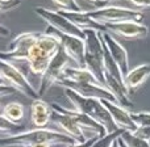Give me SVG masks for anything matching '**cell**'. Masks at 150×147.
<instances>
[{"instance_id": "ba28073f", "label": "cell", "mask_w": 150, "mask_h": 147, "mask_svg": "<svg viewBox=\"0 0 150 147\" xmlns=\"http://www.w3.org/2000/svg\"><path fill=\"white\" fill-rule=\"evenodd\" d=\"M40 34L41 33H37V32H26V33L18 34L11 42L7 51H0V59L8 60V62L26 60L29 50L37 42Z\"/></svg>"}, {"instance_id": "d6986e66", "label": "cell", "mask_w": 150, "mask_h": 147, "mask_svg": "<svg viewBox=\"0 0 150 147\" xmlns=\"http://www.w3.org/2000/svg\"><path fill=\"white\" fill-rule=\"evenodd\" d=\"M150 77V63H142L137 67L129 70L124 76V84L128 92H134Z\"/></svg>"}, {"instance_id": "d590c367", "label": "cell", "mask_w": 150, "mask_h": 147, "mask_svg": "<svg viewBox=\"0 0 150 147\" xmlns=\"http://www.w3.org/2000/svg\"><path fill=\"white\" fill-rule=\"evenodd\" d=\"M1 109H3V108H1V105H0V113H1Z\"/></svg>"}, {"instance_id": "9a60e30c", "label": "cell", "mask_w": 150, "mask_h": 147, "mask_svg": "<svg viewBox=\"0 0 150 147\" xmlns=\"http://www.w3.org/2000/svg\"><path fill=\"white\" fill-rule=\"evenodd\" d=\"M101 39H103L104 45L107 46L111 57L113 58V60L117 63V66L121 70L122 76H125L129 72V58H128V51L125 50V47L121 44L116 41V39L112 37V34H109L108 32L105 33H100Z\"/></svg>"}, {"instance_id": "7402d4cb", "label": "cell", "mask_w": 150, "mask_h": 147, "mask_svg": "<svg viewBox=\"0 0 150 147\" xmlns=\"http://www.w3.org/2000/svg\"><path fill=\"white\" fill-rule=\"evenodd\" d=\"M24 132V126L23 125H17V124H13V122L8 121L5 117L1 116L0 113V133L4 135H13V134H17V133Z\"/></svg>"}, {"instance_id": "e0dca14e", "label": "cell", "mask_w": 150, "mask_h": 147, "mask_svg": "<svg viewBox=\"0 0 150 147\" xmlns=\"http://www.w3.org/2000/svg\"><path fill=\"white\" fill-rule=\"evenodd\" d=\"M52 113L53 109L46 101L42 98H36L32 101L30 105V120L32 124L37 129L47 127V125L52 122Z\"/></svg>"}, {"instance_id": "cb8c5ba5", "label": "cell", "mask_w": 150, "mask_h": 147, "mask_svg": "<svg viewBox=\"0 0 150 147\" xmlns=\"http://www.w3.org/2000/svg\"><path fill=\"white\" fill-rule=\"evenodd\" d=\"M122 133H124V130L119 129V130H116V132L111 133V134H107L101 138H98V139L95 141V143L92 145V147H111L112 143H113L117 138H120V135H121Z\"/></svg>"}, {"instance_id": "4316f807", "label": "cell", "mask_w": 150, "mask_h": 147, "mask_svg": "<svg viewBox=\"0 0 150 147\" xmlns=\"http://www.w3.org/2000/svg\"><path fill=\"white\" fill-rule=\"evenodd\" d=\"M133 134L144 141H148L150 138V127L149 126H138V129L136 130Z\"/></svg>"}, {"instance_id": "44dd1931", "label": "cell", "mask_w": 150, "mask_h": 147, "mask_svg": "<svg viewBox=\"0 0 150 147\" xmlns=\"http://www.w3.org/2000/svg\"><path fill=\"white\" fill-rule=\"evenodd\" d=\"M1 116L5 117L8 121L13 122V124L20 125V122L24 120L25 116V108H24L23 104L20 103H9L1 109Z\"/></svg>"}, {"instance_id": "4fadbf2b", "label": "cell", "mask_w": 150, "mask_h": 147, "mask_svg": "<svg viewBox=\"0 0 150 147\" xmlns=\"http://www.w3.org/2000/svg\"><path fill=\"white\" fill-rule=\"evenodd\" d=\"M104 108L108 110L109 116H111L113 124L117 126V129H121L124 132L134 133L138 129V125L133 121L132 116H130V110L125 109L120 104L113 103L109 100H100Z\"/></svg>"}, {"instance_id": "277c9868", "label": "cell", "mask_w": 150, "mask_h": 147, "mask_svg": "<svg viewBox=\"0 0 150 147\" xmlns=\"http://www.w3.org/2000/svg\"><path fill=\"white\" fill-rule=\"evenodd\" d=\"M84 66L101 85L105 87V72L103 66L104 45L99 32L84 30Z\"/></svg>"}, {"instance_id": "5b68a950", "label": "cell", "mask_w": 150, "mask_h": 147, "mask_svg": "<svg viewBox=\"0 0 150 147\" xmlns=\"http://www.w3.org/2000/svg\"><path fill=\"white\" fill-rule=\"evenodd\" d=\"M87 15L96 23L101 25L108 24H119L127 23V21H134V23H142L144 15L137 9H129L124 7H116V5H107L103 8H96L92 11H86Z\"/></svg>"}, {"instance_id": "d4e9b609", "label": "cell", "mask_w": 150, "mask_h": 147, "mask_svg": "<svg viewBox=\"0 0 150 147\" xmlns=\"http://www.w3.org/2000/svg\"><path fill=\"white\" fill-rule=\"evenodd\" d=\"M53 3L59 8L58 11H65V12H80V11H83L76 0H53Z\"/></svg>"}, {"instance_id": "484cf974", "label": "cell", "mask_w": 150, "mask_h": 147, "mask_svg": "<svg viewBox=\"0 0 150 147\" xmlns=\"http://www.w3.org/2000/svg\"><path fill=\"white\" fill-rule=\"evenodd\" d=\"M130 116L138 126L150 127V112H130Z\"/></svg>"}, {"instance_id": "9c48e42d", "label": "cell", "mask_w": 150, "mask_h": 147, "mask_svg": "<svg viewBox=\"0 0 150 147\" xmlns=\"http://www.w3.org/2000/svg\"><path fill=\"white\" fill-rule=\"evenodd\" d=\"M34 13L37 16L45 20L47 23V25L52 26L53 29L61 32L65 34H70V36L78 37L80 39H84V32L80 30L79 28L74 25L70 20L65 17L59 11H53V9H47L44 7H36L34 8Z\"/></svg>"}, {"instance_id": "603a6c76", "label": "cell", "mask_w": 150, "mask_h": 147, "mask_svg": "<svg viewBox=\"0 0 150 147\" xmlns=\"http://www.w3.org/2000/svg\"><path fill=\"white\" fill-rule=\"evenodd\" d=\"M120 139L122 141V143L127 147H150L148 141H144V139H141V138L136 137V135L130 132H124L120 135Z\"/></svg>"}, {"instance_id": "836d02e7", "label": "cell", "mask_w": 150, "mask_h": 147, "mask_svg": "<svg viewBox=\"0 0 150 147\" xmlns=\"http://www.w3.org/2000/svg\"><path fill=\"white\" fill-rule=\"evenodd\" d=\"M15 1V0H0V3H3V4H7V3H12Z\"/></svg>"}, {"instance_id": "1f68e13d", "label": "cell", "mask_w": 150, "mask_h": 147, "mask_svg": "<svg viewBox=\"0 0 150 147\" xmlns=\"http://www.w3.org/2000/svg\"><path fill=\"white\" fill-rule=\"evenodd\" d=\"M87 1H90L91 4L96 5L98 8H103V7H107V5H108V4H105V3H103L101 0H87Z\"/></svg>"}, {"instance_id": "8992f818", "label": "cell", "mask_w": 150, "mask_h": 147, "mask_svg": "<svg viewBox=\"0 0 150 147\" xmlns=\"http://www.w3.org/2000/svg\"><path fill=\"white\" fill-rule=\"evenodd\" d=\"M0 76L11 85L13 87L17 92L23 93V95L30 97L32 100L40 98L37 89L32 85L29 79L25 76V74L13 63L8 62V60L0 59Z\"/></svg>"}, {"instance_id": "3957f363", "label": "cell", "mask_w": 150, "mask_h": 147, "mask_svg": "<svg viewBox=\"0 0 150 147\" xmlns=\"http://www.w3.org/2000/svg\"><path fill=\"white\" fill-rule=\"evenodd\" d=\"M63 89H65L66 97H67L69 100H70V103L74 105L75 110L87 114L91 118L95 120L96 122L103 125L107 134H111V133L119 130L116 125L113 124V121H112L108 110L104 108V105L101 104L100 100L83 97V96L78 95L76 92H74V91H71V89H67V88H63Z\"/></svg>"}, {"instance_id": "4dcf8cb0", "label": "cell", "mask_w": 150, "mask_h": 147, "mask_svg": "<svg viewBox=\"0 0 150 147\" xmlns=\"http://www.w3.org/2000/svg\"><path fill=\"white\" fill-rule=\"evenodd\" d=\"M9 34H11L9 29L5 28L4 25H1V24H0V37H8Z\"/></svg>"}, {"instance_id": "30bf717a", "label": "cell", "mask_w": 150, "mask_h": 147, "mask_svg": "<svg viewBox=\"0 0 150 147\" xmlns=\"http://www.w3.org/2000/svg\"><path fill=\"white\" fill-rule=\"evenodd\" d=\"M45 33L52 34V36H54L55 38L59 41L61 47H62L66 54L70 57V59L76 63V67L86 68V66H84V41H83V39L78 38V37H74V36H70V34L61 33V32L55 30V29H53L52 26H49V25H47Z\"/></svg>"}, {"instance_id": "f1b7e54d", "label": "cell", "mask_w": 150, "mask_h": 147, "mask_svg": "<svg viewBox=\"0 0 150 147\" xmlns=\"http://www.w3.org/2000/svg\"><path fill=\"white\" fill-rule=\"evenodd\" d=\"M128 1L141 9H150V0H128Z\"/></svg>"}, {"instance_id": "2e32d148", "label": "cell", "mask_w": 150, "mask_h": 147, "mask_svg": "<svg viewBox=\"0 0 150 147\" xmlns=\"http://www.w3.org/2000/svg\"><path fill=\"white\" fill-rule=\"evenodd\" d=\"M52 122L59 127L61 132H63L65 134L74 138L78 143H84L87 139H90V138H87L84 135V132L78 126L76 122H75L70 116H67V114H63V113H59V112L53 110Z\"/></svg>"}, {"instance_id": "f546056e", "label": "cell", "mask_w": 150, "mask_h": 147, "mask_svg": "<svg viewBox=\"0 0 150 147\" xmlns=\"http://www.w3.org/2000/svg\"><path fill=\"white\" fill-rule=\"evenodd\" d=\"M99 137H92L90 139H87L84 143H76V145H71V146H66V147H92V145L95 143V141Z\"/></svg>"}, {"instance_id": "e575fe53", "label": "cell", "mask_w": 150, "mask_h": 147, "mask_svg": "<svg viewBox=\"0 0 150 147\" xmlns=\"http://www.w3.org/2000/svg\"><path fill=\"white\" fill-rule=\"evenodd\" d=\"M148 143H149V146H150V138H149V139H148Z\"/></svg>"}, {"instance_id": "8fae6325", "label": "cell", "mask_w": 150, "mask_h": 147, "mask_svg": "<svg viewBox=\"0 0 150 147\" xmlns=\"http://www.w3.org/2000/svg\"><path fill=\"white\" fill-rule=\"evenodd\" d=\"M57 84L63 88L74 91V92H76L78 95L83 96V97L96 98V100H109V101H113V103H117L116 98L113 97V95L103 85L91 84V83H76V82H71V80H65V79H61Z\"/></svg>"}, {"instance_id": "ffe728a7", "label": "cell", "mask_w": 150, "mask_h": 147, "mask_svg": "<svg viewBox=\"0 0 150 147\" xmlns=\"http://www.w3.org/2000/svg\"><path fill=\"white\" fill-rule=\"evenodd\" d=\"M61 79H65V80H71V82H76V83H91V84H98L101 85L100 82L93 76L87 68H80V67H67L63 72V76ZM59 79V80H61ZM58 80V82H59ZM104 87V85H103Z\"/></svg>"}, {"instance_id": "7c38bea8", "label": "cell", "mask_w": 150, "mask_h": 147, "mask_svg": "<svg viewBox=\"0 0 150 147\" xmlns=\"http://www.w3.org/2000/svg\"><path fill=\"white\" fill-rule=\"evenodd\" d=\"M50 106H52L53 110L70 116L83 132H84V130H88V132H91L93 135H96V137H99V138L107 135V132L103 127V125H100L99 122H96L95 120L91 118V117L87 116V114L80 113V112L75 110V109H67V108H65V106H61L55 103H53Z\"/></svg>"}, {"instance_id": "ac0fdd59", "label": "cell", "mask_w": 150, "mask_h": 147, "mask_svg": "<svg viewBox=\"0 0 150 147\" xmlns=\"http://www.w3.org/2000/svg\"><path fill=\"white\" fill-rule=\"evenodd\" d=\"M67 20H70L76 28H79L80 30H95L99 33H105L107 28L101 24L96 23L95 20L90 17L87 15L86 11H80V12H65V11H59Z\"/></svg>"}, {"instance_id": "7a4b0ae2", "label": "cell", "mask_w": 150, "mask_h": 147, "mask_svg": "<svg viewBox=\"0 0 150 147\" xmlns=\"http://www.w3.org/2000/svg\"><path fill=\"white\" fill-rule=\"evenodd\" d=\"M61 45L59 41L54 36L47 33H41L37 39V42L29 50L28 58V68L33 75L42 76L46 71L52 58L57 54Z\"/></svg>"}, {"instance_id": "5bb4252c", "label": "cell", "mask_w": 150, "mask_h": 147, "mask_svg": "<svg viewBox=\"0 0 150 147\" xmlns=\"http://www.w3.org/2000/svg\"><path fill=\"white\" fill-rule=\"evenodd\" d=\"M107 32L109 34L124 37L128 39H144L148 37L149 28L142 23H134V21H127V23L119 24H108L105 25Z\"/></svg>"}, {"instance_id": "83f0119b", "label": "cell", "mask_w": 150, "mask_h": 147, "mask_svg": "<svg viewBox=\"0 0 150 147\" xmlns=\"http://www.w3.org/2000/svg\"><path fill=\"white\" fill-rule=\"evenodd\" d=\"M20 4H21V0H15V1L7 3V4H3V3H0V15H1V13L8 12V11L15 9V8L18 7Z\"/></svg>"}, {"instance_id": "d6a6232c", "label": "cell", "mask_w": 150, "mask_h": 147, "mask_svg": "<svg viewBox=\"0 0 150 147\" xmlns=\"http://www.w3.org/2000/svg\"><path fill=\"white\" fill-rule=\"evenodd\" d=\"M111 147H120V143H119V138H117L116 141H115L113 143H112V146Z\"/></svg>"}, {"instance_id": "6da1fadb", "label": "cell", "mask_w": 150, "mask_h": 147, "mask_svg": "<svg viewBox=\"0 0 150 147\" xmlns=\"http://www.w3.org/2000/svg\"><path fill=\"white\" fill-rule=\"evenodd\" d=\"M41 143H49V145H63L71 146L76 145V141L71 138L70 135L65 134L61 130L49 129H32L24 130L21 133L13 135H3L0 137V147H9V146H23L30 147L34 145H41Z\"/></svg>"}, {"instance_id": "52a82bcc", "label": "cell", "mask_w": 150, "mask_h": 147, "mask_svg": "<svg viewBox=\"0 0 150 147\" xmlns=\"http://www.w3.org/2000/svg\"><path fill=\"white\" fill-rule=\"evenodd\" d=\"M70 62H73V60L70 59V57L66 54L62 47H59L57 54L52 58V60H50L45 74L41 76L40 87H38V89H37V93H38L40 98L49 91V88L52 87L53 84H57L58 80L63 76L65 70L67 67H70Z\"/></svg>"}]
</instances>
